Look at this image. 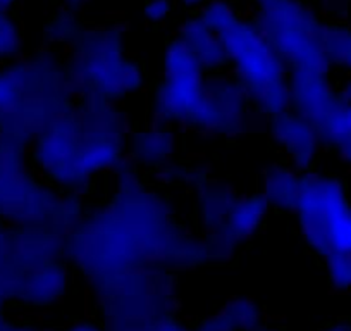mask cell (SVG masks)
Here are the masks:
<instances>
[{
    "mask_svg": "<svg viewBox=\"0 0 351 331\" xmlns=\"http://www.w3.org/2000/svg\"><path fill=\"white\" fill-rule=\"evenodd\" d=\"M128 121L116 102L80 97L36 137L32 161L64 194H86L99 174L112 171L128 150Z\"/></svg>",
    "mask_w": 351,
    "mask_h": 331,
    "instance_id": "cell-1",
    "label": "cell"
},
{
    "mask_svg": "<svg viewBox=\"0 0 351 331\" xmlns=\"http://www.w3.org/2000/svg\"><path fill=\"white\" fill-rule=\"evenodd\" d=\"M64 81L73 97H99L117 102L145 85L140 62L124 52L123 32L116 26L83 28L64 60Z\"/></svg>",
    "mask_w": 351,
    "mask_h": 331,
    "instance_id": "cell-2",
    "label": "cell"
},
{
    "mask_svg": "<svg viewBox=\"0 0 351 331\" xmlns=\"http://www.w3.org/2000/svg\"><path fill=\"white\" fill-rule=\"evenodd\" d=\"M226 54L228 71L245 87L253 116L271 119L286 113L289 97V67L250 16L219 35Z\"/></svg>",
    "mask_w": 351,
    "mask_h": 331,
    "instance_id": "cell-3",
    "label": "cell"
},
{
    "mask_svg": "<svg viewBox=\"0 0 351 331\" xmlns=\"http://www.w3.org/2000/svg\"><path fill=\"white\" fill-rule=\"evenodd\" d=\"M250 18L288 64L289 71L329 74L319 12L305 0H248Z\"/></svg>",
    "mask_w": 351,
    "mask_h": 331,
    "instance_id": "cell-4",
    "label": "cell"
},
{
    "mask_svg": "<svg viewBox=\"0 0 351 331\" xmlns=\"http://www.w3.org/2000/svg\"><path fill=\"white\" fill-rule=\"evenodd\" d=\"M207 73L191 50L171 38L164 50L160 80L150 90L154 121L169 126H184L204 90Z\"/></svg>",
    "mask_w": 351,
    "mask_h": 331,
    "instance_id": "cell-5",
    "label": "cell"
},
{
    "mask_svg": "<svg viewBox=\"0 0 351 331\" xmlns=\"http://www.w3.org/2000/svg\"><path fill=\"white\" fill-rule=\"evenodd\" d=\"M252 116L245 87L229 71H222L205 76L200 99L184 126L202 135L232 138L248 130Z\"/></svg>",
    "mask_w": 351,
    "mask_h": 331,
    "instance_id": "cell-6",
    "label": "cell"
},
{
    "mask_svg": "<svg viewBox=\"0 0 351 331\" xmlns=\"http://www.w3.org/2000/svg\"><path fill=\"white\" fill-rule=\"evenodd\" d=\"M350 204L348 188L339 176L315 170L302 174L295 214L300 233L313 254L326 258L330 249V225Z\"/></svg>",
    "mask_w": 351,
    "mask_h": 331,
    "instance_id": "cell-7",
    "label": "cell"
},
{
    "mask_svg": "<svg viewBox=\"0 0 351 331\" xmlns=\"http://www.w3.org/2000/svg\"><path fill=\"white\" fill-rule=\"evenodd\" d=\"M267 131L276 147L282 152L288 161L300 173L315 170L322 145L313 124L288 109L286 113L267 119Z\"/></svg>",
    "mask_w": 351,
    "mask_h": 331,
    "instance_id": "cell-8",
    "label": "cell"
},
{
    "mask_svg": "<svg viewBox=\"0 0 351 331\" xmlns=\"http://www.w3.org/2000/svg\"><path fill=\"white\" fill-rule=\"evenodd\" d=\"M289 109L315 128L339 102L341 90L330 85L329 74L289 71Z\"/></svg>",
    "mask_w": 351,
    "mask_h": 331,
    "instance_id": "cell-9",
    "label": "cell"
},
{
    "mask_svg": "<svg viewBox=\"0 0 351 331\" xmlns=\"http://www.w3.org/2000/svg\"><path fill=\"white\" fill-rule=\"evenodd\" d=\"M178 138L174 128L155 121L152 126L133 131L128 140L130 159L140 170L160 171L172 161Z\"/></svg>",
    "mask_w": 351,
    "mask_h": 331,
    "instance_id": "cell-10",
    "label": "cell"
},
{
    "mask_svg": "<svg viewBox=\"0 0 351 331\" xmlns=\"http://www.w3.org/2000/svg\"><path fill=\"white\" fill-rule=\"evenodd\" d=\"M176 38L195 54L207 74L228 71V54L221 38L205 25L198 12H193L181 21Z\"/></svg>",
    "mask_w": 351,
    "mask_h": 331,
    "instance_id": "cell-11",
    "label": "cell"
},
{
    "mask_svg": "<svg viewBox=\"0 0 351 331\" xmlns=\"http://www.w3.org/2000/svg\"><path fill=\"white\" fill-rule=\"evenodd\" d=\"M300 185L302 173L288 161H279L267 166L263 171L260 195L272 211L293 212L298 202Z\"/></svg>",
    "mask_w": 351,
    "mask_h": 331,
    "instance_id": "cell-12",
    "label": "cell"
},
{
    "mask_svg": "<svg viewBox=\"0 0 351 331\" xmlns=\"http://www.w3.org/2000/svg\"><path fill=\"white\" fill-rule=\"evenodd\" d=\"M269 205L265 204L260 194L238 195L236 202L232 204L224 225L217 229L222 235L228 236L231 242L239 245L245 240L252 238L267 218Z\"/></svg>",
    "mask_w": 351,
    "mask_h": 331,
    "instance_id": "cell-13",
    "label": "cell"
},
{
    "mask_svg": "<svg viewBox=\"0 0 351 331\" xmlns=\"http://www.w3.org/2000/svg\"><path fill=\"white\" fill-rule=\"evenodd\" d=\"M236 198L238 195L228 185L208 181L202 190H198L197 216L202 228L207 233L217 231L224 225Z\"/></svg>",
    "mask_w": 351,
    "mask_h": 331,
    "instance_id": "cell-14",
    "label": "cell"
},
{
    "mask_svg": "<svg viewBox=\"0 0 351 331\" xmlns=\"http://www.w3.org/2000/svg\"><path fill=\"white\" fill-rule=\"evenodd\" d=\"M322 148L336 152L351 137V104L341 93L339 102L327 114L326 119L315 126Z\"/></svg>",
    "mask_w": 351,
    "mask_h": 331,
    "instance_id": "cell-15",
    "label": "cell"
},
{
    "mask_svg": "<svg viewBox=\"0 0 351 331\" xmlns=\"http://www.w3.org/2000/svg\"><path fill=\"white\" fill-rule=\"evenodd\" d=\"M322 43L330 66L351 74V25L337 19L326 23Z\"/></svg>",
    "mask_w": 351,
    "mask_h": 331,
    "instance_id": "cell-16",
    "label": "cell"
},
{
    "mask_svg": "<svg viewBox=\"0 0 351 331\" xmlns=\"http://www.w3.org/2000/svg\"><path fill=\"white\" fill-rule=\"evenodd\" d=\"M83 28L84 26L81 19L77 18V12L60 8L47 21L43 36L50 47H59V49L60 47H71V43L77 38Z\"/></svg>",
    "mask_w": 351,
    "mask_h": 331,
    "instance_id": "cell-17",
    "label": "cell"
},
{
    "mask_svg": "<svg viewBox=\"0 0 351 331\" xmlns=\"http://www.w3.org/2000/svg\"><path fill=\"white\" fill-rule=\"evenodd\" d=\"M232 331H253L262 323L258 306L248 299H234L226 306L222 312Z\"/></svg>",
    "mask_w": 351,
    "mask_h": 331,
    "instance_id": "cell-18",
    "label": "cell"
},
{
    "mask_svg": "<svg viewBox=\"0 0 351 331\" xmlns=\"http://www.w3.org/2000/svg\"><path fill=\"white\" fill-rule=\"evenodd\" d=\"M197 12L204 19L205 25L217 35H221L224 30H228L241 18V12L229 0H208L207 4Z\"/></svg>",
    "mask_w": 351,
    "mask_h": 331,
    "instance_id": "cell-19",
    "label": "cell"
},
{
    "mask_svg": "<svg viewBox=\"0 0 351 331\" xmlns=\"http://www.w3.org/2000/svg\"><path fill=\"white\" fill-rule=\"evenodd\" d=\"M160 176L165 183L176 185V187H191L202 190L208 183V176L200 168L181 164V162H169L160 170Z\"/></svg>",
    "mask_w": 351,
    "mask_h": 331,
    "instance_id": "cell-20",
    "label": "cell"
},
{
    "mask_svg": "<svg viewBox=\"0 0 351 331\" xmlns=\"http://www.w3.org/2000/svg\"><path fill=\"white\" fill-rule=\"evenodd\" d=\"M327 268V276L337 292H350L351 290V252L329 251L324 258Z\"/></svg>",
    "mask_w": 351,
    "mask_h": 331,
    "instance_id": "cell-21",
    "label": "cell"
},
{
    "mask_svg": "<svg viewBox=\"0 0 351 331\" xmlns=\"http://www.w3.org/2000/svg\"><path fill=\"white\" fill-rule=\"evenodd\" d=\"M23 47V35L18 21L9 11H0V59H14Z\"/></svg>",
    "mask_w": 351,
    "mask_h": 331,
    "instance_id": "cell-22",
    "label": "cell"
},
{
    "mask_svg": "<svg viewBox=\"0 0 351 331\" xmlns=\"http://www.w3.org/2000/svg\"><path fill=\"white\" fill-rule=\"evenodd\" d=\"M329 251L351 252V204L337 216L329 228ZM329 254V252H327Z\"/></svg>",
    "mask_w": 351,
    "mask_h": 331,
    "instance_id": "cell-23",
    "label": "cell"
},
{
    "mask_svg": "<svg viewBox=\"0 0 351 331\" xmlns=\"http://www.w3.org/2000/svg\"><path fill=\"white\" fill-rule=\"evenodd\" d=\"M174 12V0H145L143 16L152 25H162Z\"/></svg>",
    "mask_w": 351,
    "mask_h": 331,
    "instance_id": "cell-24",
    "label": "cell"
},
{
    "mask_svg": "<svg viewBox=\"0 0 351 331\" xmlns=\"http://www.w3.org/2000/svg\"><path fill=\"white\" fill-rule=\"evenodd\" d=\"M337 155L341 157V161L344 162V164H348L351 168V137L348 138L346 141H344L343 145H341L339 148H337Z\"/></svg>",
    "mask_w": 351,
    "mask_h": 331,
    "instance_id": "cell-25",
    "label": "cell"
},
{
    "mask_svg": "<svg viewBox=\"0 0 351 331\" xmlns=\"http://www.w3.org/2000/svg\"><path fill=\"white\" fill-rule=\"evenodd\" d=\"M178 2H180L184 9H188V11L197 12V11H200L205 4H207L208 0H178Z\"/></svg>",
    "mask_w": 351,
    "mask_h": 331,
    "instance_id": "cell-26",
    "label": "cell"
},
{
    "mask_svg": "<svg viewBox=\"0 0 351 331\" xmlns=\"http://www.w3.org/2000/svg\"><path fill=\"white\" fill-rule=\"evenodd\" d=\"M62 2L64 9H69V11L77 12L84 4H86V0H60Z\"/></svg>",
    "mask_w": 351,
    "mask_h": 331,
    "instance_id": "cell-27",
    "label": "cell"
},
{
    "mask_svg": "<svg viewBox=\"0 0 351 331\" xmlns=\"http://www.w3.org/2000/svg\"><path fill=\"white\" fill-rule=\"evenodd\" d=\"M324 331H351V323H348V321H341V323H336L332 324V326L326 328Z\"/></svg>",
    "mask_w": 351,
    "mask_h": 331,
    "instance_id": "cell-28",
    "label": "cell"
},
{
    "mask_svg": "<svg viewBox=\"0 0 351 331\" xmlns=\"http://www.w3.org/2000/svg\"><path fill=\"white\" fill-rule=\"evenodd\" d=\"M339 90H341V93H343V95H344V99H346L348 102L351 104V76L348 78L346 81H344V85L341 87Z\"/></svg>",
    "mask_w": 351,
    "mask_h": 331,
    "instance_id": "cell-29",
    "label": "cell"
},
{
    "mask_svg": "<svg viewBox=\"0 0 351 331\" xmlns=\"http://www.w3.org/2000/svg\"><path fill=\"white\" fill-rule=\"evenodd\" d=\"M19 0H0V11H11L18 5Z\"/></svg>",
    "mask_w": 351,
    "mask_h": 331,
    "instance_id": "cell-30",
    "label": "cell"
},
{
    "mask_svg": "<svg viewBox=\"0 0 351 331\" xmlns=\"http://www.w3.org/2000/svg\"><path fill=\"white\" fill-rule=\"evenodd\" d=\"M253 331H282V330H279V328L276 326H262V324H260V326H256Z\"/></svg>",
    "mask_w": 351,
    "mask_h": 331,
    "instance_id": "cell-31",
    "label": "cell"
}]
</instances>
